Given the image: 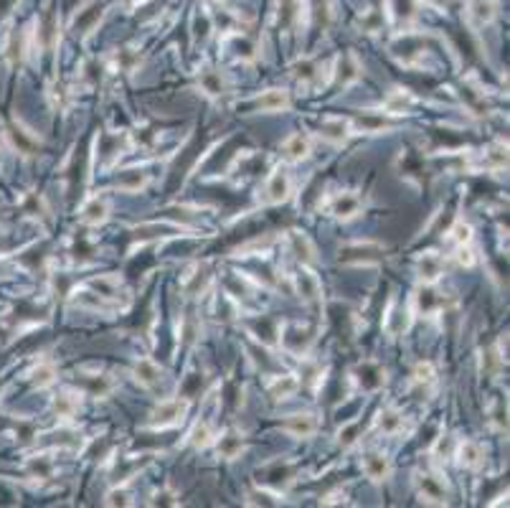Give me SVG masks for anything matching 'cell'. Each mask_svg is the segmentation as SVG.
<instances>
[{
    "instance_id": "obj_46",
    "label": "cell",
    "mask_w": 510,
    "mask_h": 508,
    "mask_svg": "<svg viewBox=\"0 0 510 508\" xmlns=\"http://www.w3.org/2000/svg\"><path fill=\"white\" fill-rule=\"evenodd\" d=\"M358 430L360 427L358 425H351V427H346V430H340V445H346V447H351V445H356L358 442V437H356V435H358Z\"/></svg>"
},
{
    "instance_id": "obj_27",
    "label": "cell",
    "mask_w": 510,
    "mask_h": 508,
    "mask_svg": "<svg viewBox=\"0 0 510 508\" xmlns=\"http://www.w3.org/2000/svg\"><path fill=\"white\" fill-rule=\"evenodd\" d=\"M297 389H300V379L295 374H274L269 384V397L272 401H287L290 397H295Z\"/></svg>"
},
{
    "instance_id": "obj_41",
    "label": "cell",
    "mask_w": 510,
    "mask_h": 508,
    "mask_svg": "<svg viewBox=\"0 0 510 508\" xmlns=\"http://www.w3.org/2000/svg\"><path fill=\"white\" fill-rule=\"evenodd\" d=\"M411 376H414V384H419V387H429V384L437 379V371L429 361H422V363H416L414 366V374Z\"/></svg>"
},
{
    "instance_id": "obj_16",
    "label": "cell",
    "mask_w": 510,
    "mask_h": 508,
    "mask_svg": "<svg viewBox=\"0 0 510 508\" xmlns=\"http://www.w3.org/2000/svg\"><path fill=\"white\" fill-rule=\"evenodd\" d=\"M454 457H457V463L467 470H478L485 465V450H482V445L473 442V440H462V442H457Z\"/></svg>"
},
{
    "instance_id": "obj_20",
    "label": "cell",
    "mask_w": 510,
    "mask_h": 508,
    "mask_svg": "<svg viewBox=\"0 0 510 508\" xmlns=\"http://www.w3.org/2000/svg\"><path fill=\"white\" fill-rule=\"evenodd\" d=\"M351 135H353L351 120H343V117H328V120L320 125V138L328 140L330 145H346Z\"/></svg>"
},
{
    "instance_id": "obj_39",
    "label": "cell",
    "mask_w": 510,
    "mask_h": 508,
    "mask_svg": "<svg viewBox=\"0 0 510 508\" xmlns=\"http://www.w3.org/2000/svg\"><path fill=\"white\" fill-rule=\"evenodd\" d=\"M56 376H59V371H56V366L54 363H38V368L33 371V387H38V389H46V387H51V384H56Z\"/></svg>"
},
{
    "instance_id": "obj_34",
    "label": "cell",
    "mask_w": 510,
    "mask_h": 508,
    "mask_svg": "<svg viewBox=\"0 0 510 508\" xmlns=\"http://www.w3.org/2000/svg\"><path fill=\"white\" fill-rule=\"evenodd\" d=\"M480 361H482V371H485L487 376H498L500 368L505 366V353L500 351V346H490V349L482 351Z\"/></svg>"
},
{
    "instance_id": "obj_33",
    "label": "cell",
    "mask_w": 510,
    "mask_h": 508,
    "mask_svg": "<svg viewBox=\"0 0 510 508\" xmlns=\"http://www.w3.org/2000/svg\"><path fill=\"white\" fill-rule=\"evenodd\" d=\"M216 440V432L214 427H211V422H195L193 430L188 432V445L190 447H195V450H203V447H208V445Z\"/></svg>"
},
{
    "instance_id": "obj_36",
    "label": "cell",
    "mask_w": 510,
    "mask_h": 508,
    "mask_svg": "<svg viewBox=\"0 0 510 508\" xmlns=\"http://www.w3.org/2000/svg\"><path fill=\"white\" fill-rule=\"evenodd\" d=\"M147 186V173L142 171H125L117 178V188L127 190V193H138Z\"/></svg>"
},
{
    "instance_id": "obj_44",
    "label": "cell",
    "mask_w": 510,
    "mask_h": 508,
    "mask_svg": "<svg viewBox=\"0 0 510 508\" xmlns=\"http://www.w3.org/2000/svg\"><path fill=\"white\" fill-rule=\"evenodd\" d=\"M490 425L495 427L498 432H505L508 430V412H505V406L498 404L495 409L490 412Z\"/></svg>"
},
{
    "instance_id": "obj_23",
    "label": "cell",
    "mask_w": 510,
    "mask_h": 508,
    "mask_svg": "<svg viewBox=\"0 0 510 508\" xmlns=\"http://www.w3.org/2000/svg\"><path fill=\"white\" fill-rule=\"evenodd\" d=\"M279 150H282V158L284 160H290V163H300V160H305L310 155V150H312V143H310L308 135L295 133V135H290V138L284 140L282 145H279Z\"/></svg>"
},
{
    "instance_id": "obj_19",
    "label": "cell",
    "mask_w": 510,
    "mask_h": 508,
    "mask_svg": "<svg viewBox=\"0 0 510 508\" xmlns=\"http://www.w3.org/2000/svg\"><path fill=\"white\" fill-rule=\"evenodd\" d=\"M211 267L203 262V265H195L193 270H190L186 277H183V290H186V295L188 298H198V295H203V292L208 290V285H211Z\"/></svg>"
},
{
    "instance_id": "obj_37",
    "label": "cell",
    "mask_w": 510,
    "mask_h": 508,
    "mask_svg": "<svg viewBox=\"0 0 510 508\" xmlns=\"http://www.w3.org/2000/svg\"><path fill=\"white\" fill-rule=\"evenodd\" d=\"M51 473H54V460H51L49 455L31 457V463H28V476L36 478V480H46V478H51Z\"/></svg>"
},
{
    "instance_id": "obj_25",
    "label": "cell",
    "mask_w": 510,
    "mask_h": 508,
    "mask_svg": "<svg viewBox=\"0 0 510 508\" xmlns=\"http://www.w3.org/2000/svg\"><path fill=\"white\" fill-rule=\"evenodd\" d=\"M376 427L386 437H396V435L403 432V427H406V417L399 412L396 406H386L384 412L376 417Z\"/></svg>"
},
{
    "instance_id": "obj_31",
    "label": "cell",
    "mask_w": 510,
    "mask_h": 508,
    "mask_svg": "<svg viewBox=\"0 0 510 508\" xmlns=\"http://www.w3.org/2000/svg\"><path fill=\"white\" fill-rule=\"evenodd\" d=\"M292 74L297 76V82L305 87H320L322 84V66L312 59H303L292 66Z\"/></svg>"
},
{
    "instance_id": "obj_24",
    "label": "cell",
    "mask_w": 510,
    "mask_h": 508,
    "mask_svg": "<svg viewBox=\"0 0 510 508\" xmlns=\"http://www.w3.org/2000/svg\"><path fill=\"white\" fill-rule=\"evenodd\" d=\"M244 447H246L244 435L236 430H226L216 440V452H219V457H224V460H236V457L244 452Z\"/></svg>"
},
{
    "instance_id": "obj_47",
    "label": "cell",
    "mask_w": 510,
    "mask_h": 508,
    "mask_svg": "<svg viewBox=\"0 0 510 508\" xmlns=\"http://www.w3.org/2000/svg\"><path fill=\"white\" fill-rule=\"evenodd\" d=\"M320 503L322 506H330V503H346V490L343 488L333 490V493H328L325 498H320Z\"/></svg>"
},
{
    "instance_id": "obj_28",
    "label": "cell",
    "mask_w": 510,
    "mask_h": 508,
    "mask_svg": "<svg viewBox=\"0 0 510 508\" xmlns=\"http://www.w3.org/2000/svg\"><path fill=\"white\" fill-rule=\"evenodd\" d=\"M351 127H353V135L356 133H386V130H394V125L386 120V114H376V112L353 117Z\"/></svg>"
},
{
    "instance_id": "obj_26",
    "label": "cell",
    "mask_w": 510,
    "mask_h": 508,
    "mask_svg": "<svg viewBox=\"0 0 510 508\" xmlns=\"http://www.w3.org/2000/svg\"><path fill=\"white\" fill-rule=\"evenodd\" d=\"M82 406V392H74V389H63L54 397V412L59 419H71Z\"/></svg>"
},
{
    "instance_id": "obj_30",
    "label": "cell",
    "mask_w": 510,
    "mask_h": 508,
    "mask_svg": "<svg viewBox=\"0 0 510 508\" xmlns=\"http://www.w3.org/2000/svg\"><path fill=\"white\" fill-rule=\"evenodd\" d=\"M198 87H201V92L206 97H224V92H226V82H224V76H221V71L211 69V66H203L201 71H198Z\"/></svg>"
},
{
    "instance_id": "obj_22",
    "label": "cell",
    "mask_w": 510,
    "mask_h": 508,
    "mask_svg": "<svg viewBox=\"0 0 510 508\" xmlns=\"http://www.w3.org/2000/svg\"><path fill=\"white\" fill-rule=\"evenodd\" d=\"M133 376H135V381H138L140 387L158 389L160 384H163V376L165 374H163V368L152 361V358H140V361L135 363V368H133Z\"/></svg>"
},
{
    "instance_id": "obj_12",
    "label": "cell",
    "mask_w": 510,
    "mask_h": 508,
    "mask_svg": "<svg viewBox=\"0 0 510 508\" xmlns=\"http://www.w3.org/2000/svg\"><path fill=\"white\" fill-rule=\"evenodd\" d=\"M353 379L358 381L363 392H378L386 384V371L384 366H378L376 361H363L356 366Z\"/></svg>"
},
{
    "instance_id": "obj_45",
    "label": "cell",
    "mask_w": 510,
    "mask_h": 508,
    "mask_svg": "<svg viewBox=\"0 0 510 508\" xmlns=\"http://www.w3.org/2000/svg\"><path fill=\"white\" fill-rule=\"evenodd\" d=\"M454 262H457V265H465V267L475 265V257H473L470 244H467V247H454Z\"/></svg>"
},
{
    "instance_id": "obj_35",
    "label": "cell",
    "mask_w": 510,
    "mask_h": 508,
    "mask_svg": "<svg viewBox=\"0 0 510 508\" xmlns=\"http://www.w3.org/2000/svg\"><path fill=\"white\" fill-rule=\"evenodd\" d=\"M447 241L454 244V247H467V244H473V226L465 222V219H457L452 224V229L447 231Z\"/></svg>"
},
{
    "instance_id": "obj_14",
    "label": "cell",
    "mask_w": 510,
    "mask_h": 508,
    "mask_svg": "<svg viewBox=\"0 0 510 508\" xmlns=\"http://www.w3.org/2000/svg\"><path fill=\"white\" fill-rule=\"evenodd\" d=\"M467 23L473 25V28H485L495 20L498 16V6L492 3V0H467Z\"/></svg>"
},
{
    "instance_id": "obj_1",
    "label": "cell",
    "mask_w": 510,
    "mask_h": 508,
    "mask_svg": "<svg viewBox=\"0 0 510 508\" xmlns=\"http://www.w3.org/2000/svg\"><path fill=\"white\" fill-rule=\"evenodd\" d=\"M188 412V399H165L160 401L150 414V427L152 430H168V427H178L186 419Z\"/></svg>"
},
{
    "instance_id": "obj_18",
    "label": "cell",
    "mask_w": 510,
    "mask_h": 508,
    "mask_svg": "<svg viewBox=\"0 0 510 508\" xmlns=\"http://www.w3.org/2000/svg\"><path fill=\"white\" fill-rule=\"evenodd\" d=\"M287 241H290V249L295 254L297 260L303 262V265H315L317 262V249H315V241L310 239L305 231H287Z\"/></svg>"
},
{
    "instance_id": "obj_21",
    "label": "cell",
    "mask_w": 510,
    "mask_h": 508,
    "mask_svg": "<svg viewBox=\"0 0 510 508\" xmlns=\"http://www.w3.org/2000/svg\"><path fill=\"white\" fill-rule=\"evenodd\" d=\"M381 247H376L373 241H365V244H351L340 252V262H346V265H368V262H378L381 257Z\"/></svg>"
},
{
    "instance_id": "obj_32",
    "label": "cell",
    "mask_w": 510,
    "mask_h": 508,
    "mask_svg": "<svg viewBox=\"0 0 510 508\" xmlns=\"http://www.w3.org/2000/svg\"><path fill=\"white\" fill-rule=\"evenodd\" d=\"M102 16H104V6L95 3V6H89L76 13V18L71 20V28H74L76 33H89L102 20Z\"/></svg>"
},
{
    "instance_id": "obj_40",
    "label": "cell",
    "mask_w": 510,
    "mask_h": 508,
    "mask_svg": "<svg viewBox=\"0 0 510 508\" xmlns=\"http://www.w3.org/2000/svg\"><path fill=\"white\" fill-rule=\"evenodd\" d=\"M198 336H201V323H198V318H195L193 313H188V315L181 320V341L186 343V346H190V343L198 341Z\"/></svg>"
},
{
    "instance_id": "obj_5",
    "label": "cell",
    "mask_w": 510,
    "mask_h": 508,
    "mask_svg": "<svg viewBox=\"0 0 510 508\" xmlns=\"http://www.w3.org/2000/svg\"><path fill=\"white\" fill-rule=\"evenodd\" d=\"M328 211L333 216H338V219H343V222H351V219L360 216L363 201H360V196L356 190H340V193H335L328 201Z\"/></svg>"
},
{
    "instance_id": "obj_43",
    "label": "cell",
    "mask_w": 510,
    "mask_h": 508,
    "mask_svg": "<svg viewBox=\"0 0 510 508\" xmlns=\"http://www.w3.org/2000/svg\"><path fill=\"white\" fill-rule=\"evenodd\" d=\"M360 25H363V31H381V25H384V13L378 11H371L368 16H363L360 18Z\"/></svg>"
},
{
    "instance_id": "obj_29",
    "label": "cell",
    "mask_w": 510,
    "mask_h": 508,
    "mask_svg": "<svg viewBox=\"0 0 510 508\" xmlns=\"http://www.w3.org/2000/svg\"><path fill=\"white\" fill-rule=\"evenodd\" d=\"M414 104V97L406 92V89H396V92H389V97L381 104V114L386 117H399V114H406Z\"/></svg>"
},
{
    "instance_id": "obj_2",
    "label": "cell",
    "mask_w": 510,
    "mask_h": 508,
    "mask_svg": "<svg viewBox=\"0 0 510 508\" xmlns=\"http://www.w3.org/2000/svg\"><path fill=\"white\" fill-rule=\"evenodd\" d=\"M295 476L297 470L292 463H282V460H277V463H267L265 468H262V473H259V483L265 485V488H274V490H284L287 485H292L295 483Z\"/></svg>"
},
{
    "instance_id": "obj_6",
    "label": "cell",
    "mask_w": 510,
    "mask_h": 508,
    "mask_svg": "<svg viewBox=\"0 0 510 508\" xmlns=\"http://www.w3.org/2000/svg\"><path fill=\"white\" fill-rule=\"evenodd\" d=\"M360 468H363V476L373 483H386L391 478V473H394L391 457L386 455V452H378V450L365 452Z\"/></svg>"
},
{
    "instance_id": "obj_13",
    "label": "cell",
    "mask_w": 510,
    "mask_h": 508,
    "mask_svg": "<svg viewBox=\"0 0 510 508\" xmlns=\"http://www.w3.org/2000/svg\"><path fill=\"white\" fill-rule=\"evenodd\" d=\"M254 104H257V112H265V114L287 112V109L292 107V97L287 89H267V92H262V95L254 99Z\"/></svg>"
},
{
    "instance_id": "obj_3",
    "label": "cell",
    "mask_w": 510,
    "mask_h": 508,
    "mask_svg": "<svg viewBox=\"0 0 510 508\" xmlns=\"http://www.w3.org/2000/svg\"><path fill=\"white\" fill-rule=\"evenodd\" d=\"M262 193H265V196H262V201H265L267 206H279V203H284L287 198L292 196L290 173L284 171V168H277V171L267 178L265 190H262Z\"/></svg>"
},
{
    "instance_id": "obj_9",
    "label": "cell",
    "mask_w": 510,
    "mask_h": 508,
    "mask_svg": "<svg viewBox=\"0 0 510 508\" xmlns=\"http://www.w3.org/2000/svg\"><path fill=\"white\" fill-rule=\"evenodd\" d=\"M109 211H112V201H109L104 193H97V196L84 201L82 211H79V219H82V224H87V226H99V224H104L109 219Z\"/></svg>"
},
{
    "instance_id": "obj_7",
    "label": "cell",
    "mask_w": 510,
    "mask_h": 508,
    "mask_svg": "<svg viewBox=\"0 0 510 508\" xmlns=\"http://www.w3.org/2000/svg\"><path fill=\"white\" fill-rule=\"evenodd\" d=\"M79 381H82L84 394L95 397V399H104V397L112 394L114 387H117L114 376L107 374V371H82V374H79Z\"/></svg>"
},
{
    "instance_id": "obj_4",
    "label": "cell",
    "mask_w": 510,
    "mask_h": 508,
    "mask_svg": "<svg viewBox=\"0 0 510 508\" xmlns=\"http://www.w3.org/2000/svg\"><path fill=\"white\" fill-rule=\"evenodd\" d=\"M416 488H419L422 501L435 503V506L447 503V483H444L442 473H422L416 478Z\"/></svg>"
},
{
    "instance_id": "obj_17",
    "label": "cell",
    "mask_w": 510,
    "mask_h": 508,
    "mask_svg": "<svg viewBox=\"0 0 510 508\" xmlns=\"http://www.w3.org/2000/svg\"><path fill=\"white\" fill-rule=\"evenodd\" d=\"M330 74H333L343 87H348V84L358 82L360 76H363V66H360V61H358L356 54H343V56L335 61V66H333Z\"/></svg>"
},
{
    "instance_id": "obj_11",
    "label": "cell",
    "mask_w": 510,
    "mask_h": 508,
    "mask_svg": "<svg viewBox=\"0 0 510 508\" xmlns=\"http://www.w3.org/2000/svg\"><path fill=\"white\" fill-rule=\"evenodd\" d=\"M317 427H320V422H317V417L312 412H295L282 422V430L297 440L312 437L317 432Z\"/></svg>"
},
{
    "instance_id": "obj_8",
    "label": "cell",
    "mask_w": 510,
    "mask_h": 508,
    "mask_svg": "<svg viewBox=\"0 0 510 508\" xmlns=\"http://www.w3.org/2000/svg\"><path fill=\"white\" fill-rule=\"evenodd\" d=\"M444 305H447V300H444L442 292H437L432 285H424L416 290L414 300H411V313H416V315H435V313L444 310Z\"/></svg>"
},
{
    "instance_id": "obj_42",
    "label": "cell",
    "mask_w": 510,
    "mask_h": 508,
    "mask_svg": "<svg viewBox=\"0 0 510 508\" xmlns=\"http://www.w3.org/2000/svg\"><path fill=\"white\" fill-rule=\"evenodd\" d=\"M23 211H25V214L36 216V219H41V216L49 214V209H46L44 196H38V193H28V196H25V201H23Z\"/></svg>"
},
{
    "instance_id": "obj_38",
    "label": "cell",
    "mask_w": 510,
    "mask_h": 508,
    "mask_svg": "<svg viewBox=\"0 0 510 508\" xmlns=\"http://www.w3.org/2000/svg\"><path fill=\"white\" fill-rule=\"evenodd\" d=\"M140 51L135 49H120L114 54V69L117 71H135L140 66Z\"/></svg>"
},
{
    "instance_id": "obj_10",
    "label": "cell",
    "mask_w": 510,
    "mask_h": 508,
    "mask_svg": "<svg viewBox=\"0 0 510 508\" xmlns=\"http://www.w3.org/2000/svg\"><path fill=\"white\" fill-rule=\"evenodd\" d=\"M292 282H295L297 295H300L305 303H320V300H322L320 277H317L315 272H310L308 267H300V270L292 274Z\"/></svg>"
},
{
    "instance_id": "obj_15",
    "label": "cell",
    "mask_w": 510,
    "mask_h": 508,
    "mask_svg": "<svg viewBox=\"0 0 510 508\" xmlns=\"http://www.w3.org/2000/svg\"><path fill=\"white\" fill-rule=\"evenodd\" d=\"M444 270H447L444 257L437 252H424L419 254V260H416V272L424 279V285H435L437 279L444 274Z\"/></svg>"
},
{
    "instance_id": "obj_48",
    "label": "cell",
    "mask_w": 510,
    "mask_h": 508,
    "mask_svg": "<svg viewBox=\"0 0 510 508\" xmlns=\"http://www.w3.org/2000/svg\"><path fill=\"white\" fill-rule=\"evenodd\" d=\"M427 8H435V11H444L449 6V0H422Z\"/></svg>"
}]
</instances>
